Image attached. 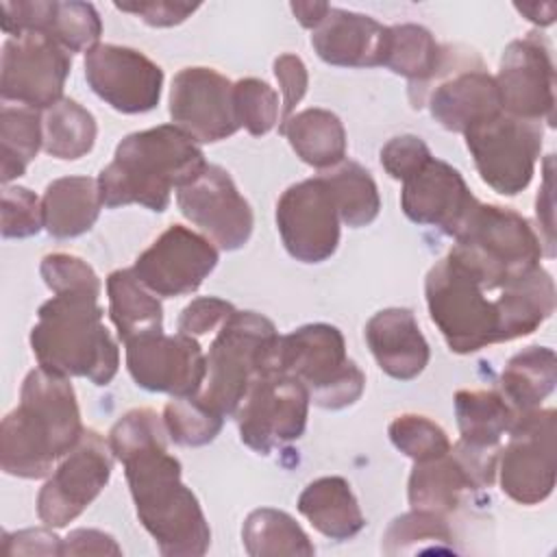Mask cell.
I'll return each mask as SVG.
<instances>
[{
  "label": "cell",
  "mask_w": 557,
  "mask_h": 557,
  "mask_svg": "<svg viewBox=\"0 0 557 557\" xmlns=\"http://www.w3.org/2000/svg\"><path fill=\"white\" fill-rule=\"evenodd\" d=\"M96 294H54L37 311L30 329V348L39 368L109 385L117 374L120 348L104 326V309Z\"/></svg>",
  "instance_id": "cell-4"
},
{
  "label": "cell",
  "mask_w": 557,
  "mask_h": 557,
  "mask_svg": "<svg viewBox=\"0 0 557 557\" xmlns=\"http://www.w3.org/2000/svg\"><path fill=\"white\" fill-rule=\"evenodd\" d=\"M278 331L257 311H235L215 333L207 352V374L196 398L222 418L235 413L250 385L278 368Z\"/></svg>",
  "instance_id": "cell-5"
},
{
  "label": "cell",
  "mask_w": 557,
  "mask_h": 557,
  "mask_svg": "<svg viewBox=\"0 0 557 557\" xmlns=\"http://www.w3.org/2000/svg\"><path fill=\"white\" fill-rule=\"evenodd\" d=\"M431 157L429 146L416 135L392 137L381 148V165L396 181H405L416 174Z\"/></svg>",
  "instance_id": "cell-46"
},
{
  "label": "cell",
  "mask_w": 557,
  "mask_h": 557,
  "mask_svg": "<svg viewBox=\"0 0 557 557\" xmlns=\"http://www.w3.org/2000/svg\"><path fill=\"white\" fill-rule=\"evenodd\" d=\"M494 78L503 113L555 124V65L550 46L540 33L509 41Z\"/></svg>",
  "instance_id": "cell-17"
},
{
  "label": "cell",
  "mask_w": 557,
  "mask_h": 557,
  "mask_svg": "<svg viewBox=\"0 0 557 557\" xmlns=\"http://www.w3.org/2000/svg\"><path fill=\"white\" fill-rule=\"evenodd\" d=\"M242 542L252 557H311L315 553L302 527L287 511L274 507H261L248 513L242 527Z\"/></svg>",
  "instance_id": "cell-35"
},
{
  "label": "cell",
  "mask_w": 557,
  "mask_h": 557,
  "mask_svg": "<svg viewBox=\"0 0 557 557\" xmlns=\"http://www.w3.org/2000/svg\"><path fill=\"white\" fill-rule=\"evenodd\" d=\"M235 311L237 309L228 300L215 296L194 298L178 315V333L196 339L209 333H218Z\"/></svg>",
  "instance_id": "cell-45"
},
{
  "label": "cell",
  "mask_w": 557,
  "mask_h": 557,
  "mask_svg": "<svg viewBox=\"0 0 557 557\" xmlns=\"http://www.w3.org/2000/svg\"><path fill=\"white\" fill-rule=\"evenodd\" d=\"M453 239L448 252L492 292L537 268L544 255L531 222L500 205L476 202Z\"/></svg>",
  "instance_id": "cell-6"
},
{
  "label": "cell",
  "mask_w": 557,
  "mask_h": 557,
  "mask_svg": "<svg viewBox=\"0 0 557 557\" xmlns=\"http://www.w3.org/2000/svg\"><path fill=\"white\" fill-rule=\"evenodd\" d=\"M172 124L198 144H215L242 126L235 115L233 83L213 67H183L170 87Z\"/></svg>",
  "instance_id": "cell-21"
},
{
  "label": "cell",
  "mask_w": 557,
  "mask_h": 557,
  "mask_svg": "<svg viewBox=\"0 0 557 557\" xmlns=\"http://www.w3.org/2000/svg\"><path fill=\"white\" fill-rule=\"evenodd\" d=\"M163 416L137 407L109 431L113 457L124 466L135 511L165 557H200L211 529L196 494L181 481V461L168 453Z\"/></svg>",
  "instance_id": "cell-1"
},
{
  "label": "cell",
  "mask_w": 557,
  "mask_h": 557,
  "mask_svg": "<svg viewBox=\"0 0 557 557\" xmlns=\"http://www.w3.org/2000/svg\"><path fill=\"white\" fill-rule=\"evenodd\" d=\"M309 405V392L298 379L278 368L268 370L250 385L233 413L239 440L250 450L270 455L305 433Z\"/></svg>",
  "instance_id": "cell-11"
},
{
  "label": "cell",
  "mask_w": 557,
  "mask_h": 557,
  "mask_svg": "<svg viewBox=\"0 0 557 557\" xmlns=\"http://www.w3.org/2000/svg\"><path fill=\"white\" fill-rule=\"evenodd\" d=\"M276 366L298 379L322 409L350 407L366 389V374L348 357L346 339L333 324L313 322L281 335Z\"/></svg>",
  "instance_id": "cell-8"
},
{
  "label": "cell",
  "mask_w": 557,
  "mask_h": 557,
  "mask_svg": "<svg viewBox=\"0 0 557 557\" xmlns=\"http://www.w3.org/2000/svg\"><path fill=\"white\" fill-rule=\"evenodd\" d=\"M289 7H292V13L296 15V20L309 30H313L326 17V13L331 9L329 2H292Z\"/></svg>",
  "instance_id": "cell-52"
},
{
  "label": "cell",
  "mask_w": 557,
  "mask_h": 557,
  "mask_svg": "<svg viewBox=\"0 0 557 557\" xmlns=\"http://www.w3.org/2000/svg\"><path fill=\"white\" fill-rule=\"evenodd\" d=\"M535 213H537V222L540 226L546 231L544 233V255L553 257V154L546 157L544 163V183L537 191V200H535Z\"/></svg>",
  "instance_id": "cell-51"
},
{
  "label": "cell",
  "mask_w": 557,
  "mask_h": 557,
  "mask_svg": "<svg viewBox=\"0 0 557 557\" xmlns=\"http://www.w3.org/2000/svg\"><path fill=\"white\" fill-rule=\"evenodd\" d=\"M466 492H476V487L453 450L435 459L413 461L407 483L411 509L448 516L461 505Z\"/></svg>",
  "instance_id": "cell-29"
},
{
  "label": "cell",
  "mask_w": 557,
  "mask_h": 557,
  "mask_svg": "<svg viewBox=\"0 0 557 557\" xmlns=\"http://www.w3.org/2000/svg\"><path fill=\"white\" fill-rule=\"evenodd\" d=\"M233 102L239 126L250 135H268L281 117L278 94L261 78H239L233 83Z\"/></svg>",
  "instance_id": "cell-42"
},
{
  "label": "cell",
  "mask_w": 557,
  "mask_h": 557,
  "mask_svg": "<svg viewBox=\"0 0 557 557\" xmlns=\"http://www.w3.org/2000/svg\"><path fill=\"white\" fill-rule=\"evenodd\" d=\"M463 137L487 187L500 196H516L529 187L542 152V122L520 120L500 111L470 126Z\"/></svg>",
  "instance_id": "cell-10"
},
{
  "label": "cell",
  "mask_w": 557,
  "mask_h": 557,
  "mask_svg": "<svg viewBox=\"0 0 557 557\" xmlns=\"http://www.w3.org/2000/svg\"><path fill=\"white\" fill-rule=\"evenodd\" d=\"M381 548L385 555L455 553L446 516L422 509H411L394 518L383 533Z\"/></svg>",
  "instance_id": "cell-39"
},
{
  "label": "cell",
  "mask_w": 557,
  "mask_h": 557,
  "mask_svg": "<svg viewBox=\"0 0 557 557\" xmlns=\"http://www.w3.org/2000/svg\"><path fill=\"white\" fill-rule=\"evenodd\" d=\"M98 135L96 117L76 100L61 98L44 111V150L61 161H76L91 152Z\"/></svg>",
  "instance_id": "cell-37"
},
{
  "label": "cell",
  "mask_w": 557,
  "mask_h": 557,
  "mask_svg": "<svg viewBox=\"0 0 557 557\" xmlns=\"http://www.w3.org/2000/svg\"><path fill=\"white\" fill-rule=\"evenodd\" d=\"M113 450L98 431L85 429L78 444L61 459L37 494V516L50 529L76 520L107 487L113 470Z\"/></svg>",
  "instance_id": "cell-13"
},
{
  "label": "cell",
  "mask_w": 557,
  "mask_h": 557,
  "mask_svg": "<svg viewBox=\"0 0 557 557\" xmlns=\"http://www.w3.org/2000/svg\"><path fill=\"white\" fill-rule=\"evenodd\" d=\"M450 252L440 259L424 278V296L431 322L446 346L457 355H470L500 339L496 298Z\"/></svg>",
  "instance_id": "cell-7"
},
{
  "label": "cell",
  "mask_w": 557,
  "mask_h": 557,
  "mask_svg": "<svg viewBox=\"0 0 557 557\" xmlns=\"http://www.w3.org/2000/svg\"><path fill=\"white\" fill-rule=\"evenodd\" d=\"M363 335L379 368L396 381H411L429 366V342L407 307L376 311L368 320Z\"/></svg>",
  "instance_id": "cell-25"
},
{
  "label": "cell",
  "mask_w": 557,
  "mask_h": 557,
  "mask_svg": "<svg viewBox=\"0 0 557 557\" xmlns=\"http://www.w3.org/2000/svg\"><path fill=\"white\" fill-rule=\"evenodd\" d=\"M207 168L198 141L174 124L126 135L109 165L98 174L107 209L141 205L154 213L168 209L172 189L191 183Z\"/></svg>",
  "instance_id": "cell-3"
},
{
  "label": "cell",
  "mask_w": 557,
  "mask_h": 557,
  "mask_svg": "<svg viewBox=\"0 0 557 557\" xmlns=\"http://www.w3.org/2000/svg\"><path fill=\"white\" fill-rule=\"evenodd\" d=\"M557 411L533 409L516 416L498 453L500 490L518 505H540L555 487Z\"/></svg>",
  "instance_id": "cell-12"
},
{
  "label": "cell",
  "mask_w": 557,
  "mask_h": 557,
  "mask_svg": "<svg viewBox=\"0 0 557 557\" xmlns=\"http://www.w3.org/2000/svg\"><path fill=\"white\" fill-rule=\"evenodd\" d=\"M85 78L91 91L120 113H148L159 104L163 70L144 52L98 44L85 52Z\"/></svg>",
  "instance_id": "cell-20"
},
{
  "label": "cell",
  "mask_w": 557,
  "mask_h": 557,
  "mask_svg": "<svg viewBox=\"0 0 557 557\" xmlns=\"http://www.w3.org/2000/svg\"><path fill=\"white\" fill-rule=\"evenodd\" d=\"M126 346V368L137 387L170 394L172 398L196 396L207 374V355L196 337L185 333H150Z\"/></svg>",
  "instance_id": "cell-19"
},
{
  "label": "cell",
  "mask_w": 557,
  "mask_h": 557,
  "mask_svg": "<svg viewBox=\"0 0 557 557\" xmlns=\"http://www.w3.org/2000/svg\"><path fill=\"white\" fill-rule=\"evenodd\" d=\"M218 259V246L209 237L172 224L135 259L131 270L152 294L176 298L194 294Z\"/></svg>",
  "instance_id": "cell-18"
},
{
  "label": "cell",
  "mask_w": 557,
  "mask_h": 557,
  "mask_svg": "<svg viewBox=\"0 0 557 557\" xmlns=\"http://www.w3.org/2000/svg\"><path fill=\"white\" fill-rule=\"evenodd\" d=\"M44 228L41 200L28 187L4 185L2 191V237L22 239L33 237Z\"/></svg>",
  "instance_id": "cell-44"
},
{
  "label": "cell",
  "mask_w": 557,
  "mask_h": 557,
  "mask_svg": "<svg viewBox=\"0 0 557 557\" xmlns=\"http://www.w3.org/2000/svg\"><path fill=\"white\" fill-rule=\"evenodd\" d=\"M444 57L433 33L420 24L389 26V44L383 67L409 81V102H413L437 74Z\"/></svg>",
  "instance_id": "cell-33"
},
{
  "label": "cell",
  "mask_w": 557,
  "mask_h": 557,
  "mask_svg": "<svg viewBox=\"0 0 557 557\" xmlns=\"http://www.w3.org/2000/svg\"><path fill=\"white\" fill-rule=\"evenodd\" d=\"M550 7H553V2H548V4H537V2H533V4H516V11H520L529 22H533V24H537V26H548V24H553L555 20L544 17L542 11H546V9H550Z\"/></svg>",
  "instance_id": "cell-53"
},
{
  "label": "cell",
  "mask_w": 557,
  "mask_h": 557,
  "mask_svg": "<svg viewBox=\"0 0 557 557\" xmlns=\"http://www.w3.org/2000/svg\"><path fill=\"white\" fill-rule=\"evenodd\" d=\"M296 507L329 540H350L366 527L359 500L344 476H320L311 481L300 492Z\"/></svg>",
  "instance_id": "cell-28"
},
{
  "label": "cell",
  "mask_w": 557,
  "mask_h": 557,
  "mask_svg": "<svg viewBox=\"0 0 557 557\" xmlns=\"http://www.w3.org/2000/svg\"><path fill=\"white\" fill-rule=\"evenodd\" d=\"M278 133L287 137L296 157L315 170H331L346 159V128L329 109L298 111L278 124Z\"/></svg>",
  "instance_id": "cell-30"
},
{
  "label": "cell",
  "mask_w": 557,
  "mask_h": 557,
  "mask_svg": "<svg viewBox=\"0 0 557 557\" xmlns=\"http://www.w3.org/2000/svg\"><path fill=\"white\" fill-rule=\"evenodd\" d=\"M76 392L67 376L35 368L26 374L20 403L0 424V466L20 479L48 476L83 437Z\"/></svg>",
  "instance_id": "cell-2"
},
{
  "label": "cell",
  "mask_w": 557,
  "mask_h": 557,
  "mask_svg": "<svg viewBox=\"0 0 557 557\" xmlns=\"http://www.w3.org/2000/svg\"><path fill=\"white\" fill-rule=\"evenodd\" d=\"M39 272L52 294L89 292V294L100 296V292H102V283H100L96 270L76 255H67V252L46 255L41 259Z\"/></svg>",
  "instance_id": "cell-43"
},
{
  "label": "cell",
  "mask_w": 557,
  "mask_h": 557,
  "mask_svg": "<svg viewBox=\"0 0 557 557\" xmlns=\"http://www.w3.org/2000/svg\"><path fill=\"white\" fill-rule=\"evenodd\" d=\"M476 198L466 185L461 172L450 163L431 157L416 174L403 181L400 209L422 226H435L455 237L463 226Z\"/></svg>",
  "instance_id": "cell-22"
},
{
  "label": "cell",
  "mask_w": 557,
  "mask_h": 557,
  "mask_svg": "<svg viewBox=\"0 0 557 557\" xmlns=\"http://www.w3.org/2000/svg\"><path fill=\"white\" fill-rule=\"evenodd\" d=\"M50 529V527H48ZM48 529H24L2 535V553L13 555H61V537Z\"/></svg>",
  "instance_id": "cell-49"
},
{
  "label": "cell",
  "mask_w": 557,
  "mask_h": 557,
  "mask_svg": "<svg viewBox=\"0 0 557 557\" xmlns=\"http://www.w3.org/2000/svg\"><path fill=\"white\" fill-rule=\"evenodd\" d=\"M72 54L44 33L7 37L0 59V98L46 111L63 96Z\"/></svg>",
  "instance_id": "cell-14"
},
{
  "label": "cell",
  "mask_w": 557,
  "mask_h": 557,
  "mask_svg": "<svg viewBox=\"0 0 557 557\" xmlns=\"http://www.w3.org/2000/svg\"><path fill=\"white\" fill-rule=\"evenodd\" d=\"M44 146V115L24 104L2 102L0 109V157L2 183L20 178Z\"/></svg>",
  "instance_id": "cell-36"
},
{
  "label": "cell",
  "mask_w": 557,
  "mask_h": 557,
  "mask_svg": "<svg viewBox=\"0 0 557 557\" xmlns=\"http://www.w3.org/2000/svg\"><path fill=\"white\" fill-rule=\"evenodd\" d=\"M274 76L283 91V107H281V124H283L294 115V109L307 94L309 72L298 54L285 52L274 59Z\"/></svg>",
  "instance_id": "cell-47"
},
{
  "label": "cell",
  "mask_w": 557,
  "mask_h": 557,
  "mask_svg": "<svg viewBox=\"0 0 557 557\" xmlns=\"http://www.w3.org/2000/svg\"><path fill=\"white\" fill-rule=\"evenodd\" d=\"M61 555H122V548L104 531L76 529L61 542Z\"/></svg>",
  "instance_id": "cell-50"
},
{
  "label": "cell",
  "mask_w": 557,
  "mask_h": 557,
  "mask_svg": "<svg viewBox=\"0 0 557 557\" xmlns=\"http://www.w3.org/2000/svg\"><path fill=\"white\" fill-rule=\"evenodd\" d=\"M387 435L392 444L413 461L442 457L450 450L448 433L426 416L403 413L389 422Z\"/></svg>",
  "instance_id": "cell-41"
},
{
  "label": "cell",
  "mask_w": 557,
  "mask_h": 557,
  "mask_svg": "<svg viewBox=\"0 0 557 557\" xmlns=\"http://www.w3.org/2000/svg\"><path fill=\"white\" fill-rule=\"evenodd\" d=\"M557 383V357L548 346H527L500 372V394L516 416L540 409Z\"/></svg>",
  "instance_id": "cell-32"
},
{
  "label": "cell",
  "mask_w": 557,
  "mask_h": 557,
  "mask_svg": "<svg viewBox=\"0 0 557 557\" xmlns=\"http://www.w3.org/2000/svg\"><path fill=\"white\" fill-rule=\"evenodd\" d=\"M555 302V281L542 265L503 285L496 296L500 339L511 342L537 331L553 315Z\"/></svg>",
  "instance_id": "cell-26"
},
{
  "label": "cell",
  "mask_w": 557,
  "mask_h": 557,
  "mask_svg": "<svg viewBox=\"0 0 557 557\" xmlns=\"http://www.w3.org/2000/svg\"><path fill=\"white\" fill-rule=\"evenodd\" d=\"M163 424L170 442L178 446H205L218 437L224 418L205 407L196 396L172 398L163 407Z\"/></svg>",
  "instance_id": "cell-40"
},
{
  "label": "cell",
  "mask_w": 557,
  "mask_h": 557,
  "mask_svg": "<svg viewBox=\"0 0 557 557\" xmlns=\"http://www.w3.org/2000/svg\"><path fill=\"white\" fill-rule=\"evenodd\" d=\"M335 200L342 224L350 228L368 226L381 211L379 187L372 174L357 161H342L320 174Z\"/></svg>",
  "instance_id": "cell-38"
},
{
  "label": "cell",
  "mask_w": 557,
  "mask_h": 557,
  "mask_svg": "<svg viewBox=\"0 0 557 557\" xmlns=\"http://www.w3.org/2000/svg\"><path fill=\"white\" fill-rule=\"evenodd\" d=\"M107 296L111 322L124 344L163 331V307L133 270L111 272L107 276Z\"/></svg>",
  "instance_id": "cell-31"
},
{
  "label": "cell",
  "mask_w": 557,
  "mask_h": 557,
  "mask_svg": "<svg viewBox=\"0 0 557 557\" xmlns=\"http://www.w3.org/2000/svg\"><path fill=\"white\" fill-rule=\"evenodd\" d=\"M455 418L461 442L479 448H500V440L509 433L516 411L500 392L459 389L455 394Z\"/></svg>",
  "instance_id": "cell-34"
},
{
  "label": "cell",
  "mask_w": 557,
  "mask_h": 557,
  "mask_svg": "<svg viewBox=\"0 0 557 557\" xmlns=\"http://www.w3.org/2000/svg\"><path fill=\"white\" fill-rule=\"evenodd\" d=\"M115 9L139 17L148 26L170 28V26L183 24L187 17H191L200 9V4L157 0V2H115Z\"/></svg>",
  "instance_id": "cell-48"
},
{
  "label": "cell",
  "mask_w": 557,
  "mask_h": 557,
  "mask_svg": "<svg viewBox=\"0 0 557 557\" xmlns=\"http://www.w3.org/2000/svg\"><path fill=\"white\" fill-rule=\"evenodd\" d=\"M424 104L442 128L461 135L470 126L503 111L496 78L474 50L459 46H444L437 74L411 102L413 109H422Z\"/></svg>",
  "instance_id": "cell-9"
},
{
  "label": "cell",
  "mask_w": 557,
  "mask_h": 557,
  "mask_svg": "<svg viewBox=\"0 0 557 557\" xmlns=\"http://www.w3.org/2000/svg\"><path fill=\"white\" fill-rule=\"evenodd\" d=\"M2 30L9 37L44 33L70 54L87 52L100 44L102 20L91 2L17 0L2 2Z\"/></svg>",
  "instance_id": "cell-23"
},
{
  "label": "cell",
  "mask_w": 557,
  "mask_h": 557,
  "mask_svg": "<svg viewBox=\"0 0 557 557\" xmlns=\"http://www.w3.org/2000/svg\"><path fill=\"white\" fill-rule=\"evenodd\" d=\"M176 205L220 250H239L252 235L255 215L248 200L215 163H207L191 183L176 189Z\"/></svg>",
  "instance_id": "cell-16"
},
{
  "label": "cell",
  "mask_w": 557,
  "mask_h": 557,
  "mask_svg": "<svg viewBox=\"0 0 557 557\" xmlns=\"http://www.w3.org/2000/svg\"><path fill=\"white\" fill-rule=\"evenodd\" d=\"M44 228L57 239L78 237L98 222L102 198L98 178L61 176L48 183L44 198Z\"/></svg>",
  "instance_id": "cell-27"
},
{
  "label": "cell",
  "mask_w": 557,
  "mask_h": 557,
  "mask_svg": "<svg viewBox=\"0 0 557 557\" xmlns=\"http://www.w3.org/2000/svg\"><path fill=\"white\" fill-rule=\"evenodd\" d=\"M339 213L322 176L289 185L276 202V228L285 250L302 263H322L337 250Z\"/></svg>",
  "instance_id": "cell-15"
},
{
  "label": "cell",
  "mask_w": 557,
  "mask_h": 557,
  "mask_svg": "<svg viewBox=\"0 0 557 557\" xmlns=\"http://www.w3.org/2000/svg\"><path fill=\"white\" fill-rule=\"evenodd\" d=\"M389 26L366 13L331 7L326 17L311 30L318 57L335 67H379L385 61Z\"/></svg>",
  "instance_id": "cell-24"
}]
</instances>
